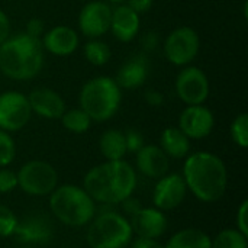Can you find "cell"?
Masks as SVG:
<instances>
[{
  "label": "cell",
  "instance_id": "cell-27",
  "mask_svg": "<svg viewBox=\"0 0 248 248\" xmlns=\"http://www.w3.org/2000/svg\"><path fill=\"white\" fill-rule=\"evenodd\" d=\"M230 134L232 141L240 148L248 147V115L246 112L237 115L230 126Z\"/></svg>",
  "mask_w": 248,
  "mask_h": 248
},
{
  "label": "cell",
  "instance_id": "cell-13",
  "mask_svg": "<svg viewBox=\"0 0 248 248\" xmlns=\"http://www.w3.org/2000/svg\"><path fill=\"white\" fill-rule=\"evenodd\" d=\"M187 193V187L185 179L179 173L166 174L158 179L153 192V203L154 208L160 211H173L179 208Z\"/></svg>",
  "mask_w": 248,
  "mask_h": 248
},
{
  "label": "cell",
  "instance_id": "cell-19",
  "mask_svg": "<svg viewBox=\"0 0 248 248\" xmlns=\"http://www.w3.org/2000/svg\"><path fill=\"white\" fill-rule=\"evenodd\" d=\"M135 155H137L135 157L137 169L145 177L160 179L169 173V167H170L169 157L158 145L154 144L144 145Z\"/></svg>",
  "mask_w": 248,
  "mask_h": 248
},
{
  "label": "cell",
  "instance_id": "cell-20",
  "mask_svg": "<svg viewBox=\"0 0 248 248\" xmlns=\"http://www.w3.org/2000/svg\"><path fill=\"white\" fill-rule=\"evenodd\" d=\"M150 74V62L145 55H135L125 61L118 73H116V83L121 89L134 90L144 86Z\"/></svg>",
  "mask_w": 248,
  "mask_h": 248
},
{
  "label": "cell",
  "instance_id": "cell-35",
  "mask_svg": "<svg viewBox=\"0 0 248 248\" xmlns=\"http://www.w3.org/2000/svg\"><path fill=\"white\" fill-rule=\"evenodd\" d=\"M144 99L150 106H155V108H158V106H161L164 103V94L160 90H155V89L147 90L145 94H144Z\"/></svg>",
  "mask_w": 248,
  "mask_h": 248
},
{
  "label": "cell",
  "instance_id": "cell-29",
  "mask_svg": "<svg viewBox=\"0 0 248 248\" xmlns=\"http://www.w3.org/2000/svg\"><path fill=\"white\" fill-rule=\"evenodd\" d=\"M17 221H19L17 217L10 208L0 205V237L1 238L12 237L15 234Z\"/></svg>",
  "mask_w": 248,
  "mask_h": 248
},
{
  "label": "cell",
  "instance_id": "cell-2",
  "mask_svg": "<svg viewBox=\"0 0 248 248\" xmlns=\"http://www.w3.org/2000/svg\"><path fill=\"white\" fill-rule=\"evenodd\" d=\"M187 190L205 203L219 201L228 187V170L217 154L198 151L186 157L182 173Z\"/></svg>",
  "mask_w": 248,
  "mask_h": 248
},
{
  "label": "cell",
  "instance_id": "cell-30",
  "mask_svg": "<svg viewBox=\"0 0 248 248\" xmlns=\"http://www.w3.org/2000/svg\"><path fill=\"white\" fill-rule=\"evenodd\" d=\"M17 187V174L6 167L0 169V193H10Z\"/></svg>",
  "mask_w": 248,
  "mask_h": 248
},
{
  "label": "cell",
  "instance_id": "cell-42",
  "mask_svg": "<svg viewBox=\"0 0 248 248\" xmlns=\"http://www.w3.org/2000/svg\"><path fill=\"white\" fill-rule=\"evenodd\" d=\"M19 248H31V247H28V246H25V247H19Z\"/></svg>",
  "mask_w": 248,
  "mask_h": 248
},
{
  "label": "cell",
  "instance_id": "cell-25",
  "mask_svg": "<svg viewBox=\"0 0 248 248\" xmlns=\"http://www.w3.org/2000/svg\"><path fill=\"white\" fill-rule=\"evenodd\" d=\"M62 126L73 134H84L90 129L93 121L90 116L81 109V108H74V109H65L62 116L60 118Z\"/></svg>",
  "mask_w": 248,
  "mask_h": 248
},
{
  "label": "cell",
  "instance_id": "cell-21",
  "mask_svg": "<svg viewBox=\"0 0 248 248\" xmlns=\"http://www.w3.org/2000/svg\"><path fill=\"white\" fill-rule=\"evenodd\" d=\"M169 158H185L190 153V140L177 128L169 126L161 132L158 145Z\"/></svg>",
  "mask_w": 248,
  "mask_h": 248
},
{
  "label": "cell",
  "instance_id": "cell-31",
  "mask_svg": "<svg viewBox=\"0 0 248 248\" xmlns=\"http://www.w3.org/2000/svg\"><path fill=\"white\" fill-rule=\"evenodd\" d=\"M125 142H126V151L137 154L145 144H144V137L141 132L135 129H129L125 132Z\"/></svg>",
  "mask_w": 248,
  "mask_h": 248
},
{
  "label": "cell",
  "instance_id": "cell-33",
  "mask_svg": "<svg viewBox=\"0 0 248 248\" xmlns=\"http://www.w3.org/2000/svg\"><path fill=\"white\" fill-rule=\"evenodd\" d=\"M25 32H26L29 36H33V38H36V39H41L42 35H44V32H45V31H44V22H42L41 19H38V17H33V19L28 20Z\"/></svg>",
  "mask_w": 248,
  "mask_h": 248
},
{
  "label": "cell",
  "instance_id": "cell-37",
  "mask_svg": "<svg viewBox=\"0 0 248 248\" xmlns=\"http://www.w3.org/2000/svg\"><path fill=\"white\" fill-rule=\"evenodd\" d=\"M142 48L145 51H153L160 44V38H158V33L157 32H147L144 36H142Z\"/></svg>",
  "mask_w": 248,
  "mask_h": 248
},
{
  "label": "cell",
  "instance_id": "cell-39",
  "mask_svg": "<svg viewBox=\"0 0 248 248\" xmlns=\"http://www.w3.org/2000/svg\"><path fill=\"white\" fill-rule=\"evenodd\" d=\"M122 206H124V211H125L129 217H131L132 214H135L140 208H142L141 203H140V201L135 199V198H132V196H129L128 199H125V201L122 202Z\"/></svg>",
  "mask_w": 248,
  "mask_h": 248
},
{
  "label": "cell",
  "instance_id": "cell-15",
  "mask_svg": "<svg viewBox=\"0 0 248 248\" xmlns=\"http://www.w3.org/2000/svg\"><path fill=\"white\" fill-rule=\"evenodd\" d=\"M132 232L142 238L157 240L167 231V218L157 208H140L129 219Z\"/></svg>",
  "mask_w": 248,
  "mask_h": 248
},
{
  "label": "cell",
  "instance_id": "cell-4",
  "mask_svg": "<svg viewBox=\"0 0 248 248\" xmlns=\"http://www.w3.org/2000/svg\"><path fill=\"white\" fill-rule=\"evenodd\" d=\"M80 108L93 122L112 119L122 103V89L109 76H97L87 80L78 94Z\"/></svg>",
  "mask_w": 248,
  "mask_h": 248
},
{
  "label": "cell",
  "instance_id": "cell-24",
  "mask_svg": "<svg viewBox=\"0 0 248 248\" xmlns=\"http://www.w3.org/2000/svg\"><path fill=\"white\" fill-rule=\"evenodd\" d=\"M83 54H84L87 62H90L94 67L106 65L112 57V51H110L109 45L105 41H102L100 38L89 39L83 45Z\"/></svg>",
  "mask_w": 248,
  "mask_h": 248
},
{
  "label": "cell",
  "instance_id": "cell-18",
  "mask_svg": "<svg viewBox=\"0 0 248 248\" xmlns=\"http://www.w3.org/2000/svg\"><path fill=\"white\" fill-rule=\"evenodd\" d=\"M54 234L52 222L44 215H29L17 221L15 234L23 244H44Z\"/></svg>",
  "mask_w": 248,
  "mask_h": 248
},
{
  "label": "cell",
  "instance_id": "cell-5",
  "mask_svg": "<svg viewBox=\"0 0 248 248\" xmlns=\"http://www.w3.org/2000/svg\"><path fill=\"white\" fill-rule=\"evenodd\" d=\"M49 209L61 224L80 228L94 218L96 202L83 187L62 185L49 195Z\"/></svg>",
  "mask_w": 248,
  "mask_h": 248
},
{
  "label": "cell",
  "instance_id": "cell-9",
  "mask_svg": "<svg viewBox=\"0 0 248 248\" xmlns=\"http://www.w3.org/2000/svg\"><path fill=\"white\" fill-rule=\"evenodd\" d=\"M174 92L186 105H203L211 93V84L206 73L196 65H186L176 76Z\"/></svg>",
  "mask_w": 248,
  "mask_h": 248
},
{
  "label": "cell",
  "instance_id": "cell-8",
  "mask_svg": "<svg viewBox=\"0 0 248 248\" xmlns=\"http://www.w3.org/2000/svg\"><path fill=\"white\" fill-rule=\"evenodd\" d=\"M17 186L29 196H48L58 186V173L46 161L31 160L19 169Z\"/></svg>",
  "mask_w": 248,
  "mask_h": 248
},
{
  "label": "cell",
  "instance_id": "cell-22",
  "mask_svg": "<svg viewBox=\"0 0 248 248\" xmlns=\"http://www.w3.org/2000/svg\"><path fill=\"white\" fill-rule=\"evenodd\" d=\"M99 148L106 161L124 160L126 155L125 132L119 129H106L99 140Z\"/></svg>",
  "mask_w": 248,
  "mask_h": 248
},
{
  "label": "cell",
  "instance_id": "cell-7",
  "mask_svg": "<svg viewBox=\"0 0 248 248\" xmlns=\"http://www.w3.org/2000/svg\"><path fill=\"white\" fill-rule=\"evenodd\" d=\"M201 51V36L190 26L173 29L163 42V52L169 62L176 67L190 65Z\"/></svg>",
  "mask_w": 248,
  "mask_h": 248
},
{
  "label": "cell",
  "instance_id": "cell-28",
  "mask_svg": "<svg viewBox=\"0 0 248 248\" xmlns=\"http://www.w3.org/2000/svg\"><path fill=\"white\" fill-rule=\"evenodd\" d=\"M16 157V144L12 135L0 129V169L7 167Z\"/></svg>",
  "mask_w": 248,
  "mask_h": 248
},
{
  "label": "cell",
  "instance_id": "cell-12",
  "mask_svg": "<svg viewBox=\"0 0 248 248\" xmlns=\"http://www.w3.org/2000/svg\"><path fill=\"white\" fill-rule=\"evenodd\" d=\"M215 126L214 112L205 105L186 106L179 116V129L189 140H203L211 135Z\"/></svg>",
  "mask_w": 248,
  "mask_h": 248
},
{
  "label": "cell",
  "instance_id": "cell-6",
  "mask_svg": "<svg viewBox=\"0 0 248 248\" xmlns=\"http://www.w3.org/2000/svg\"><path fill=\"white\" fill-rule=\"evenodd\" d=\"M86 241L90 248H124L132 241L129 219L115 211H106L87 224Z\"/></svg>",
  "mask_w": 248,
  "mask_h": 248
},
{
  "label": "cell",
  "instance_id": "cell-11",
  "mask_svg": "<svg viewBox=\"0 0 248 248\" xmlns=\"http://www.w3.org/2000/svg\"><path fill=\"white\" fill-rule=\"evenodd\" d=\"M112 7L103 0L87 1L78 13V29L87 39H97L110 29Z\"/></svg>",
  "mask_w": 248,
  "mask_h": 248
},
{
  "label": "cell",
  "instance_id": "cell-1",
  "mask_svg": "<svg viewBox=\"0 0 248 248\" xmlns=\"http://www.w3.org/2000/svg\"><path fill=\"white\" fill-rule=\"evenodd\" d=\"M83 189L97 203L118 205L135 192L137 173L125 160L105 161L86 173Z\"/></svg>",
  "mask_w": 248,
  "mask_h": 248
},
{
  "label": "cell",
  "instance_id": "cell-38",
  "mask_svg": "<svg viewBox=\"0 0 248 248\" xmlns=\"http://www.w3.org/2000/svg\"><path fill=\"white\" fill-rule=\"evenodd\" d=\"M131 248H164V246H161L157 240L138 237V238H135V240L132 241Z\"/></svg>",
  "mask_w": 248,
  "mask_h": 248
},
{
  "label": "cell",
  "instance_id": "cell-17",
  "mask_svg": "<svg viewBox=\"0 0 248 248\" xmlns=\"http://www.w3.org/2000/svg\"><path fill=\"white\" fill-rule=\"evenodd\" d=\"M140 29H141V15L132 10L126 3L118 4L115 9H112L109 32H112L116 41L122 44H128L138 36Z\"/></svg>",
  "mask_w": 248,
  "mask_h": 248
},
{
  "label": "cell",
  "instance_id": "cell-34",
  "mask_svg": "<svg viewBox=\"0 0 248 248\" xmlns=\"http://www.w3.org/2000/svg\"><path fill=\"white\" fill-rule=\"evenodd\" d=\"M132 10H135L138 15H142V13H147L151 10L153 4H154V0H126L125 1Z\"/></svg>",
  "mask_w": 248,
  "mask_h": 248
},
{
  "label": "cell",
  "instance_id": "cell-40",
  "mask_svg": "<svg viewBox=\"0 0 248 248\" xmlns=\"http://www.w3.org/2000/svg\"><path fill=\"white\" fill-rule=\"evenodd\" d=\"M103 1H106V3H109V4H122V3H125L126 0H103Z\"/></svg>",
  "mask_w": 248,
  "mask_h": 248
},
{
  "label": "cell",
  "instance_id": "cell-10",
  "mask_svg": "<svg viewBox=\"0 0 248 248\" xmlns=\"http://www.w3.org/2000/svg\"><path fill=\"white\" fill-rule=\"evenodd\" d=\"M32 115L28 94L17 90L0 93V129L17 132L29 124Z\"/></svg>",
  "mask_w": 248,
  "mask_h": 248
},
{
  "label": "cell",
  "instance_id": "cell-36",
  "mask_svg": "<svg viewBox=\"0 0 248 248\" xmlns=\"http://www.w3.org/2000/svg\"><path fill=\"white\" fill-rule=\"evenodd\" d=\"M10 20L3 9H0V44H3L10 36Z\"/></svg>",
  "mask_w": 248,
  "mask_h": 248
},
{
  "label": "cell",
  "instance_id": "cell-23",
  "mask_svg": "<svg viewBox=\"0 0 248 248\" xmlns=\"http://www.w3.org/2000/svg\"><path fill=\"white\" fill-rule=\"evenodd\" d=\"M164 248H212V238L199 228H185L176 232Z\"/></svg>",
  "mask_w": 248,
  "mask_h": 248
},
{
  "label": "cell",
  "instance_id": "cell-3",
  "mask_svg": "<svg viewBox=\"0 0 248 248\" xmlns=\"http://www.w3.org/2000/svg\"><path fill=\"white\" fill-rule=\"evenodd\" d=\"M44 67V48L41 39L26 32L10 35L0 44V73L15 81L35 78Z\"/></svg>",
  "mask_w": 248,
  "mask_h": 248
},
{
  "label": "cell",
  "instance_id": "cell-32",
  "mask_svg": "<svg viewBox=\"0 0 248 248\" xmlns=\"http://www.w3.org/2000/svg\"><path fill=\"white\" fill-rule=\"evenodd\" d=\"M248 201L244 199L237 211V230L248 237Z\"/></svg>",
  "mask_w": 248,
  "mask_h": 248
},
{
  "label": "cell",
  "instance_id": "cell-41",
  "mask_svg": "<svg viewBox=\"0 0 248 248\" xmlns=\"http://www.w3.org/2000/svg\"><path fill=\"white\" fill-rule=\"evenodd\" d=\"M247 10H248V3H247V1H246V3H244V17H246V19H248Z\"/></svg>",
  "mask_w": 248,
  "mask_h": 248
},
{
  "label": "cell",
  "instance_id": "cell-16",
  "mask_svg": "<svg viewBox=\"0 0 248 248\" xmlns=\"http://www.w3.org/2000/svg\"><path fill=\"white\" fill-rule=\"evenodd\" d=\"M32 113L44 119H60L65 112V100L62 96L49 87H36L28 94Z\"/></svg>",
  "mask_w": 248,
  "mask_h": 248
},
{
  "label": "cell",
  "instance_id": "cell-26",
  "mask_svg": "<svg viewBox=\"0 0 248 248\" xmlns=\"http://www.w3.org/2000/svg\"><path fill=\"white\" fill-rule=\"evenodd\" d=\"M212 248H248L247 237L237 228L222 230L212 240Z\"/></svg>",
  "mask_w": 248,
  "mask_h": 248
},
{
  "label": "cell",
  "instance_id": "cell-14",
  "mask_svg": "<svg viewBox=\"0 0 248 248\" xmlns=\"http://www.w3.org/2000/svg\"><path fill=\"white\" fill-rule=\"evenodd\" d=\"M41 44L46 52L55 57H68L77 51L80 45V36L78 32L71 26L57 25L44 32Z\"/></svg>",
  "mask_w": 248,
  "mask_h": 248
}]
</instances>
